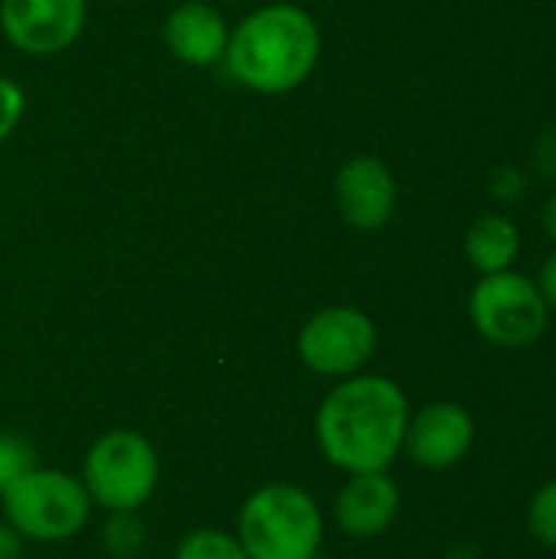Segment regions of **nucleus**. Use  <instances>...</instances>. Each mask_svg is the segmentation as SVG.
Segmentation results:
<instances>
[{
    "label": "nucleus",
    "instance_id": "nucleus-1",
    "mask_svg": "<svg viewBox=\"0 0 556 559\" xmlns=\"http://www.w3.org/2000/svg\"><path fill=\"white\" fill-rule=\"evenodd\" d=\"M410 423L406 393L387 377H360L338 383L315 419L324 459L351 475L387 472L403 449Z\"/></svg>",
    "mask_w": 556,
    "mask_h": 559
},
{
    "label": "nucleus",
    "instance_id": "nucleus-2",
    "mask_svg": "<svg viewBox=\"0 0 556 559\" xmlns=\"http://www.w3.org/2000/svg\"><path fill=\"white\" fill-rule=\"evenodd\" d=\"M226 66L233 79L259 95H285L311 79L321 59L318 20L288 0L252 10L229 29Z\"/></svg>",
    "mask_w": 556,
    "mask_h": 559
},
{
    "label": "nucleus",
    "instance_id": "nucleus-3",
    "mask_svg": "<svg viewBox=\"0 0 556 559\" xmlns=\"http://www.w3.org/2000/svg\"><path fill=\"white\" fill-rule=\"evenodd\" d=\"M324 521L315 498L295 485H265L239 511V544L249 559H311Z\"/></svg>",
    "mask_w": 556,
    "mask_h": 559
},
{
    "label": "nucleus",
    "instance_id": "nucleus-4",
    "mask_svg": "<svg viewBox=\"0 0 556 559\" xmlns=\"http://www.w3.org/2000/svg\"><path fill=\"white\" fill-rule=\"evenodd\" d=\"M469 314L475 331L505 350H524L547 334L551 305L544 301L534 278L505 269L482 275L469 298Z\"/></svg>",
    "mask_w": 556,
    "mask_h": 559
},
{
    "label": "nucleus",
    "instance_id": "nucleus-5",
    "mask_svg": "<svg viewBox=\"0 0 556 559\" xmlns=\"http://www.w3.org/2000/svg\"><path fill=\"white\" fill-rule=\"evenodd\" d=\"M3 511L20 537L49 544L75 537L92 511L85 485L66 472L33 468L3 495Z\"/></svg>",
    "mask_w": 556,
    "mask_h": 559
},
{
    "label": "nucleus",
    "instance_id": "nucleus-6",
    "mask_svg": "<svg viewBox=\"0 0 556 559\" xmlns=\"http://www.w3.org/2000/svg\"><path fill=\"white\" fill-rule=\"evenodd\" d=\"M82 485L88 498L111 514L138 511L154 495L157 452L144 436L115 429L88 449Z\"/></svg>",
    "mask_w": 556,
    "mask_h": 559
},
{
    "label": "nucleus",
    "instance_id": "nucleus-7",
    "mask_svg": "<svg viewBox=\"0 0 556 559\" xmlns=\"http://www.w3.org/2000/svg\"><path fill=\"white\" fill-rule=\"evenodd\" d=\"M377 350V324L351 305H334L308 318L298 334L305 367L321 377H354Z\"/></svg>",
    "mask_w": 556,
    "mask_h": 559
},
{
    "label": "nucleus",
    "instance_id": "nucleus-8",
    "mask_svg": "<svg viewBox=\"0 0 556 559\" xmlns=\"http://www.w3.org/2000/svg\"><path fill=\"white\" fill-rule=\"evenodd\" d=\"M85 13V0H0V29L26 56H56L79 39Z\"/></svg>",
    "mask_w": 556,
    "mask_h": 559
},
{
    "label": "nucleus",
    "instance_id": "nucleus-9",
    "mask_svg": "<svg viewBox=\"0 0 556 559\" xmlns=\"http://www.w3.org/2000/svg\"><path fill=\"white\" fill-rule=\"evenodd\" d=\"M334 203L347 226L360 233L383 229L397 210V177L380 157L357 154L334 177Z\"/></svg>",
    "mask_w": 556,
    "mask_h": 559
},
{
    "label": "nucleus",
    "instance_id": "nucleus-10",
    "mask_svg": "<svg viewBox=\"0 0 556 559\" xmlns=\"http://www.w3.org/2000/svg\"><path fill=\"white\" fill-rule=\"evenodd\" d=\"M475 442V419L459 403H429L406 423L403 449L423 468L446 472L459 465Z\"/></svg>",
    "mask_w": 556,
    "mask_h": 559
},
{
    "label": "nucleus",
    "instance_id": "nucleus-11",
    "mask_svg": "<svg viewBox=\"0 0 556 559\" xmlns=\"http://www.w3.org/2000/svg\"><path fill=\"white\" fill-rule=\"evenodd\" d=\"M229 26L206 0H184L164 20V46L184 66H213L226 56Z\"/></svg>",
    "mask_w": 556,
    "mask_h": 559
},
{
    "label": "nucleus",
    "instance_id": "nucleus-12",
    "mask_svg": "<svg viewBox=\"0 0 556 559\" xmlns=\"http://www.w3.org/2000/svg\"><path fill=\"white\" fill-rule=\"evenodd\" d=\"M400 511V488L387 472H360L341 488L334 501V518L347 537L370 540L380 537Z\"/></svg>",
    "mask_w": 556,
    "mask_h": 559
},
{
    "label": "nucleus",
    "instance_id": "nucleus-13",
    "mask_svg": "<svg viewBox=\"0 0 556 559\" xmlns=\"http://www.w3.org/2000/svg\"><path fill=\"white\" fill-rule=\"evenodd\" d=\"M518 252H521V229L505 213H485L465 233V259L478 275H495L511 269Z\"/></svg>",
    "mask_w": 556,
    "mask_h": 559
},
{
    "label": "nucleus",
    "instance_id": "nucleus-14",
    "mask_svg": "<svg viewBox=\"0 0 556 559\" xmlns=\"http://www.w3.org/2000/svg\"><path fill=\"white\" fill-rule=\"evenodd\" d=\"M174 559H249L242 544L223 531H193L180 540Z\"/></svg>",
    "mask_w": 556,
    "mask_h": 559
},
{
    "label": "nucleus",
    "instance_id": "nucleus-15",
    "mask_svg": "<svg viewBox=\"0 0 556 559\" xmlns=\"http://www.w3.org/2000/svg\"><path fill=\"white\" fill-rule=\"evenodd\" d=\"M33 468H36V449L16 432H0V495Z\"/></svg>",
    "mask_w": 556,
    "mask_h": 559
},
{
    "label": "nucleus",
    "instance_id": "nucleus-16",
    "mask_svg": "<svg viewBox=\"0 0 556 559\" xmlns=\"http://www.w3.org/2000/svg\"><path fill=\"white\" fill-rule=\"evenodd\" d=\"M102 537H105V550H108L111 557L128 559L141 550V544H144V527H141V521L134 518V511H118V514H111V521L105 524V534H102Z\"/></svg>",
    "mask_w": 556,
    "mask_h": 559
},
{
    "label": "nucleus",
    "instance_id": "nucleus-17",
    "mask_svg": "<svg viewBox=\"0 0 556 559\" xmlns=\"http://www.w3.org/2000/svg\"><path fill=\"white\" fill-rule=\"evenodd\" d=\"M528 531L537 544L556 550V478L541 485V491L528 504Z\"/></svg>",
    "mask_w": 556,
    "mask_h": 559
},
{
    "label": "nucleus",
    "instance_id": "nucleus-18",
    "mask_svg": "<svg viewBox=\"0 0 556 559\" xmlns=\"http://www.w3.org/2000/svg\"><path fill=\"white\" fill-rule=\"evenodd\" d=\"M23 108H26V95H23V88H20L13 79L0 75V144H3V141L13 134V128L20 124Z\"/></svg>",
    "mask_w": 556,
    "mask_h": 559
},
{
    "label": "nucleus",
    "instance_id": "nucleus-19",
    "mask_svg": "<svg viewBox=\"0 0 556 559\" xmlns=\"http://www.w3.org/2000/svg\"><path fill=\"white\" fill-rule=\"evenodd\" d=\"M537 288H541L544 301L551 305V311H556V252L547 259V262H544L541 278H537Z\"/></svg>",
    "mask_w": 556,
    "mask_h": 559
},
{
    "label": "nucleus",
    "instance_id": "nucleus-20",
    "mask_svg": "<svg viewBox=\"0 0 556 559\" xmlns=\"http://www.w3.org/2000/svg\"><path fill=\"white\" fill-rule=\"evenodd\" d=\"M0 559H23V537L10 524H0Z\"/></svg>",
    "mask_w": 556,
    "mask_h": 559
},
{
    "label": "nucleus",
    "instance_id": "nucleus-21",
    "mask_svg": "<svg viewBox=\"0 0 556 559\" xmlns=\"http://www.w3.org/2000/svg\"><path fill=\"white\" fill-rule=\"evenodd\" d=\"M544 229H547V236L556 242V190L551 193L547 206H544Z\"/></svg>",
    "mask_w": 556,
    "mask_h": 559
},
{
    "label": "nucleus",
    "instance_id": "nucleus-22",
    "mask_svg": "<svg viewBox=\"0 0 556 559\" xmlns=\"http://www.w3.org/2000/svg\"><path fill=\"white\" fill-rule=\"evenodd\" d=\"M311 559H331V557H321V554H315V557H311Z\"/></svg>",
    "mask_w": 556,
    "mask_h": 559
}]
</instances>
